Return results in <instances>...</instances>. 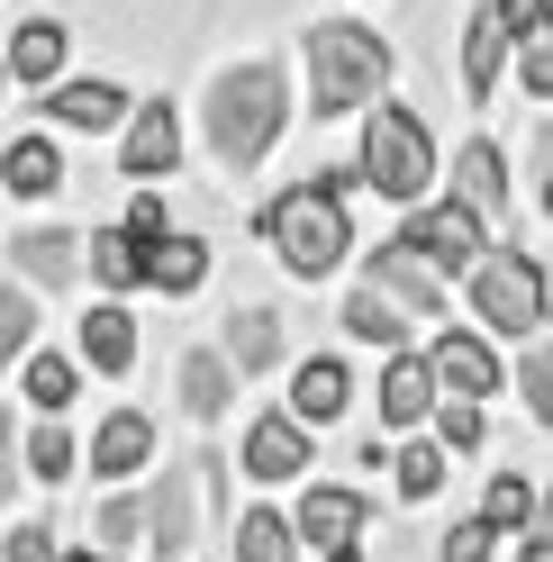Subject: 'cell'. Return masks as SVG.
Listing matches in <instances>:
<instances>
[{"mask_svg":"<svg viewBox=\"0 0 553 562\" xmlns=\"http://www.w3.org/2000/svg\"><path fill=\"white\" fill-rule=\"evenodd\" d=\"M363 182V164L354 172H318V182H300L263 209V236H272V255H282L300 281H327L345 255H354V218H345V191Z\"/></svg>","mask_w":553,"mask_h":562,"instance_id":"6da1fadb","label":"cell"},{"mask_svg":"<svg viewBox=\"0 0 553 562\" xmlns=\"http://www.w3.org/2000/svg\"><path fill=\"white\" fill-rule=\"evenodd\" d=\"M282 119H291L282 64H227V74L210 82V155L227 172H255L272 155V136H282Z\"/></svg>","mask_w":553,"mask_h":562,"instance_id":"7a4b0ae2","label":"cell"},{"mask_svg":"<svg viewBox=\"0 0 553 562\" xmlns=\"http://www.w3.org/2000/svg\"><path fill=\"white\" fill-rule=\"evenodd\" d=\"M391 74H399V55L382 46V27H354V19L308 27V119H345L363 100H382Z\"/></svg>","mask_w":553,"mask_h":562,"instance_id":"3957f363","label":"cell"},{"mask_svg":"<svg viewBox=\"0 0 553 562\" xmlns=\"http://www.w3.org/2000/svg\"><path fill=\"white\" fill-rule=\"evenodd\" d=\"M363 182L382 191L391 209H418L436 182V136L408 100H372V127H363Z\"/></svg>","mask_w":553,"mask_h":562,"instance_id":"277c9868","label":"cell"},{"mask_svg":"<svg viewBox=\"0 0 553 562\" xmlns=\"http://www.w3.org/2000/svg\"><path fill=\"white\" fill-rule=\"evenodd\" d=\"M463 281H472V308H481L490 336H544V263L499 255V245H490Z\"/></svg>","mask_w":553,"mask_h":562,"instance_id":"5b68a950","label":"cell"},{"mask_svg":"<svg viewBox=\"0 0 553 562\" xmlns=\"http://www.w3.org/2000/svg\"><path fill=\"white\" fill-rule=\"evenodd\" d=\"M363 281H372V291H391L408 318H444V308H454V300H444V291H454V272H444L418 236H382V245H372V263H363Z\"/></svg>","mask_w":553,"mask_h":562,"instance_id":"8992f818","label":"cell"},{"mask_svg":"<svg viewBox=\"0 0 553 562\" xmlns=\"http://www.w3.org/2000/svg\"><path fill=\"white\" fill-rule=\"evenodd\" d=\"M291 517H300V536L318 544L327 562H363V517H372V508H363V490H336V481H308V499H300Z\"/></svg>","mask_w":553,"mask_h":562,"instance_id":"52a82bcc","label":"cell"},{"mask_svg":"<svg viewBox=\"0 0 553 562\" xmlns=\"http://www.w3.org/2000/svg\"><path fill=\"white\" fill-rule=\"evenodd\" d=\"M399 236H418L444 272H472L481 255H490V218H481L472 200H436V209H418V218H408Z\"/></svg>","mask_w":553,"mask_h":562,"instance_id":"ba28073f","label":"cell"},{"mask_svg":"<svg viewBox=\"0 0 553 562\" xmlns=\"http://www.w3.org/2000/svg\"><path fill=\"white\" fill-rule=\"evenodd\" d=\"M308 453H318V445H308V417L300 408H263L255 427H246V472L255 481H300Z\"/></svg>","mask_w":553,"mask_h":562,"instance_id":"9c48e42d","label":"cell"},{"mask_svg":"<svg viewBox=\"0 0 553 562\" xmlns=\"http://www.w3.org/2000/svg\"><path fill=\"white\" fill-rule=\"evenodd\" d=\"M119 164L136 172V182H155V172H172V164H182V119H172V100H136Z\"/></svg>","mask_w":553,"mask_h":562,"instance_id":"30bf717a","label":"cell"},{"mask_svg":"<svg viewBox=\"0 0 553 562\" xmlns=\"http://www.w3.org/2000/svg\"><path fill=\"white\" fill-rule=\"evenodd\" d=\"M444 400V381H436V355H399L382 363V427H418V417Z\"/></svg>","mask_w":553,"mask_h":562,"instance_id":"8fae6325","label":"cell"},{"mask_svg":"<svg viewBox=\"0 0 553 562\" xmlns=\"http://www.w3.org/2000/svg\"><path fill=\"white\" fill-rule=\"evenodd\" d=\"M427 355H436V381H444V391H463V400H490V391H499V355H490V336L444 327Z\"/></svg>","mask_w":553,"mask_h":562,"instance_id":"7c38bea8","label":"cell"},{"mask_svg":"<svg viewBox=\"0 0 553 562\" xmlns=\"http://www.w3.org/2000/svg\"><path fill=\"white\" fill-rule=\"evenodd\" d=\"M10 272H19V281H37V291H64V281L82 272V236H74V227H19Z\"/></svg>","mask_w":553,"mask_h":562,"instance_id":"4fadbf2b","label":"cell"},{"mask_svg":"<svg viewBox=\"0 0 553 562\" xmlns=\"http://www.w3.org/2000/svg\"><path fill=\"white\" fill-rule=\"evenodd\" d=\"M200 281H210V245H200L191 227L146 236V291H163V300H191Z\"/></svg>","mask_w":553,"mask_h":562,"instance_id":"5bb4252c","label":"cell"},{"mask_svg":"<svg viewBox=\"0 0 553 562\" xmlns=\"http://www.w3.org/2000/svg\"><path fill=\"white\" fill-rule=\"evenodd\" d=\"M508 55H517V27H508L499 10H472V27H463V91L490 100L499 74H508Z\"/></svg>","mask_w":553,"mask_h":562,"instance_id":"9a60e30c","label":"cell"},{"mask_svg":"<svg viewBox=\"0 0 553 562\" xmlns=\"http://www.w3.org/2000/svg\"><path fill=\"white\" fill-rule=\"evenodd\" d=\"M46 110H55V127L100 136V127H127V119H136V100H127L119 82H55V91H46Z\"/></svg>","mask_w":553,"mask_h":562,"instance_id":"2e32d148","label":"cell"},{"mask_svg":"<svg viewBox=\"0 0 553 562\" xmlns=\"http://www.w3.org/2000/svg\"><path fill=\"white\" fill-rule=\"evenodd\" d=\"M146 453H155V427H146L136 408H119V417H100V427H91V472H100V481L146 472Z\"/></svg>","mask_w":553,"mask_h":562,"instance_id":"e0dca14e","label":"cell"},{"mask_svg":"<svg viewBox=\"0 0 553 562\" xmlns=\"http://www.w3.org/2000/svg\"><path fill=\"white\" fill-rule=\"evenodd\" d=\"M82 363L100 372V381H119L127 363H136V318L119 300H100V308H82Z\"/></svg>","mask_w":553,"mask_h":562,"instance_id":"ac0fdd59","label":"cell"},{"mask_svg":"<svg viewBox=\"0 0 553 562\" xmlns=\"http://www.w3.org/2000/svg\"><path fill=\"white\" fill-rule=\"evenodd\" d=\"M345 400H354V372H345L336 355H308L291 372V408L308 417V427H327V417H345Z\"/></svg>","mask_w":553,"mask_h":562,"instance_id":"d6986e66","label":"cell"},{"mask_svg":"<svg viewBox=\"0 0 553 562\" xmlns=\"http://www.w3.org/2000/svg\"><path fill=\"white\" fill-rule=\"evenodd\" d=\"M454 200H472L481 218H499V209H508V164H499V146H490V136L454 146Z\"/></svg>","mask_w":553,"mask_h":562,"instance_id":"ffe728a7","label":"cell"},{"mask_svg":"<svg viewBox=\"0 0 553 562\" xmlns=\"http://www.w3.org/2000/svg\"><path fill=\"white\" fill-rule=\"evenodd\" d=\"M64 182V155H55V136H10L0 146V191H19V200H46Z\"/></svg>","mask_w":553,"mask_h":562,"instance_id":"44dd1931","label":"cell"},{"mask_svg":"<svg viewBox=\"0 0 553 562\" xmlns=\"http://www.w3.org/2000/svg\"><path fill=\"white\" fill-rule=\"evenodd\" d=\"M236 562H300V517L291 508H236Z\"/></svg>","mask_w":553,"mask_h":562,"instance_id":"7402d4cb","label":"cell"},{"mask_svg":"<svg viewBox=\"0 0 553 562\" xmlns=\"http://www.w3.org/2000/svg\"><path fill=\"white\" fill-rule=\"evenodd\" d=\"M64 55H74V46H64V27H55V19H27L19 37H10V74H19L27 91H55Z\"/></svg>","mask_w":553,"mask_h":562,"instance_id":"603a6c76","label":"cell"},{"mask_svg":"<svg viewBox=\"0 0 553 562\" xmlns=\"http://www.w3.org/2000/svg\"><path fill=\"white\" fill-rule=\"evenodd\" d=\"M345 336H354V345H382V355H399V345H408V308H399L391 291H372V281H363V291L345 300Z\"/></svg>","mask_w":553,"mask_h":562,"instance_id":"cb8c5ba5","label":"cell"},{"mask_svg":"<svg viewBox=\"0 0 553 562\" xmlns=\"http://www.w3.org/2000/svg\"><path fill=\"white\" fill-rule=\"evenodd\" d=\"M236 355H182V408L191 417H227V400H236Z\"/></svg>","mask_w":553,"mask_h":562,"instance_id":"d4e9b609","label":"cell"},{"mask_svg":"<svg viewBox=\"0 0 553 562\" xmlns=\"http://www.w3.org/2000/svg\"><path fill=\"white\" fill-rule=\"evenodd\" d=\"M227 355H236V372H272V363H282V318H272V308H236V318H227Z\"/></svg>","mask_w":553,"mask_h":562,"instance_id":"484cf974","label":"cell"},{"mask_svg":"<svg viewBox=\"0 0 553 562\" xmlns=\"http://www.w3.org/2000/svg\"><path fill=\"white\" fill-rule=\"evenodd\" d=\"M91 272L110 281V291H136V281H146V236L136 227H91Z\"/></svg>","mask_w":553,"mask_h":562,"instance_id":"4316f807","label":"cell"},{"mask_svg":"<svg viewBox=\"0 0 553 562\" xmlns=\"http://www.w3.org/2000/svg\"><path fill=\"white\" fill-rule=\"evenodd\" d=\"M19 391L37 400V417H64V408H74V391H82V363H64V355H27Z\"/></svg>","mask_w":553,"mask_h":562,"instance_id":"83f0119b","label":"cell"},{"mask_svg":"<svg viewBox=\"0 0 553 562\" xmlns=\"http://www.w3.org/2000/svg\"><path fill=\"white\" fill-rule=\"evenodd\" d=\"M74 463H82V436L64 427V417H37V427H27V472L37 481H74Z\"/></svg>","mask_w":553,"mask_h":562,"instance_id":"f1b7e54d","label":"cell"},{"mask_svg":"<svg viewBox=\"0 0 553 562\" xmlns=\"http://www.w3.org/2000/svg\"><path fill=\"white\" fill-rule=\"evenodd\" d=\"M27 291H37V281H19V272L0 281V372L37 345V300H27Z\"/></svg>","mask_w":553,"mask_h":562,"instance_id":"f546056e","label":"cell"},{"mask_svg":"<svg viewBox=\"0 0 553 562\" xmlns=\"http://www.w3.org/2000/svg\"><path fill=\"white\" fill-rule=\"evenodd\" d=\"M136 536H155V508H146V499H127V490H110V499L91 508V544H110V553H127Z\"/></svg>","mask_w":553,"mask_h":562,"instance_id":"4dcf8cb0","label":"cell"},{"mask_svg":"<svg viewBox=\"0 0 553 562\" xmlns=\"http://www.w3.org/2000/svg\"><path fill=\"white\" fill-rule=\"evenodd\" d=\"M535 499H544V490H527V472H499L490 490H481V517H490L499 536H527V526H535Z\"/></svg>","mask_w":553,"mask_h":562,"instance_id":"1f68e13d","label":"cell"},{"mask_svg":"<svg viewBox=\"0 0 553 562\" xmlns=\"http://www.w3.org/2000/svg\"><path fill=\"white\" fill-rule=\"evenodd\" d=\"M444 463H454V445H399V463H391L399 499H436V490H444Z\"/></svg>","mask_w":553,"mask_h":562,"instance_id":"d6a6232c","label":"cell"},{"mask_svg":"<svg viewBox=\"0 0 553 562\" xmlns=\"http://www.w3.org/2000/svg\"><path fill=\"white\" fill-rule=\"evenodd\" d=\"M517 82H527L535 100H553V19H535L527 37H517Z\"/></svg>","mask_w":553,"mask_h":562,"instance_id":"836d02e7","label":"cell"},{"mask_svg":"<svg viewBox=\"0 0 553 562\" xmlns=\"http://www.w3.org/2000/svg\"><path fill=\"white\" fill-rule=\"evenodd\" d=\"M517 391H527V417H535V427H553V327H544V345L527 355V372H517Z\"/></svg>","mask_w":553,"mask_h":562,"instance_id":"e575fe53","label":"cell"},{"mask_svg":"<svg viewBox=\"0 0 553 562\" xmlns=\"http://www.w3.org/2000/svg\"><path fill=\"white\" fill-rule=\"evenodd\" d=\"M490 544H499L490 517H454V536L436 544V562H490Z\"/></svg>","mask_w":553,"mask_h":562,"instance_id":"d590c367","label":"cell"},{"mask_svg":"<svg viewBox=\"0 0 553 562\" xmlns=\"http://www.w3.org/2000/svg\"><path fill=\"white\" fill-rule=\"evenodd\" d=\"M436 427H444V445H454V453H472V445H481V400L444 391V417H436Z\"/></svg>","mask_w":553,"mask_h":562,"instance_id":"8d00e7d4","label":"cell"},{"mask_svg":"<svg viewBox=\"0 0 553 562\" xmlns=\"http://www.w3.org/2000/svg\"><path fill=\"white\" fill-rule=\"evenodd\" d=\"M0 562H64L55 536H46V517H19V526H10V544H0Z\"/></svg>","mask_w":553,"mask_h":562,"instance_id":"74e56055","label":"cell"},{"mask_svg":"<svg viewBox=\"0 0 553 562\" xmlns=\"http://www.w3.org/2000/svg\"><path fill=\"white\" fill-rule=\"evenodd\" d=\"M19 445H27V436H19V417H0V508L19 499V463H27Z\"/></svg>","mask_w":553,"mask_h":562,"instance_id":"f35d334b","label":"cell"},{"mask_svg":"<svg viewBox=\"0 0 553 562\" xmlns=\"http://www.w3.org/2000/svg\"><path fill=\"white\" fill-rule=\"evenodd\" d=\"M517 562H553V490L535 499V526H527V544H517Z\"/></svg>","mask_w":553,"mask_h":562,"instance_id":"ab89813d","label":"cell"},{"mask_svg":"<svg viewBox=\"0 0 553 562\" xmlns=\"http://www.w3.org/2000/svg\"><path fill=\"white\" fill-rule=\"evenodd\" d=\"M499 19L517 27V37H527V27H535V19H553V0H499Z\"/></svg>","mask_w":553,"mask_h":562,"instance_id":"60d3db41","label":"cell"},{"mask_svg":"<svg viewBox=\"0 0 553 562\" xmlns=\"http://www.w3.org/2000/svg\"><path fill=\"white\" fill-rule=\"evenodd\" d=\"M127 227H136V236H172V218H163V200H136V209H127Z\"/></svg>","mask_w":553,"mask_h":562,"instance_id":"b9f144b4","label":"cell"},{"mask_svg":"<svg viewBox=\"0 0 553 562\" xmlns=\"http://www.w3.org/2000/svg\"><path fill=\"white\" fill-rule=\"evenodd\" d=\"M0 74H10V55H0Z\"/></svg>","mask_w":553,"mask_h":562,"instance_id":"7bdbcfd3","label":"cell"}]
</instances>
